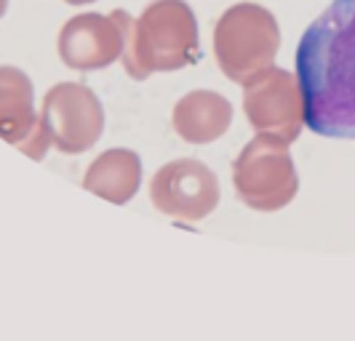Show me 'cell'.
Segmentation results:
<instances>
[{
  "label": "cell",
  "mask_w": 355,
  "mask_h": 341,
  "mask_svg": "<svg viewBox=\"0 0 355 341\" xmlns=\"http://www.w3.org/2000/svg\"><path fill=\"white\" fill-rule=\"evenodd\" d=\"M307 128L355 142V0H334L297 46Z\"/></svg>",
  "instance_id": "1"
},
{
  "label": "cell",
  "mask_w": 355,
  "mask_h": 341,
  "mask_svg": "<svg viewBox=\"0 0 355 341\" xmlns=\"http://www.w3.org/2000/svg\"><path fill=\"white\" fill-rule=\"evenodd\" d=\"M123 67L134 80L153 72L193 67L200 59V37L193 8L184 0H155L134 19L123 46Z\"/></svg>",
  "instance_id": "2"
},
{
  "label": "cell",
  "mask_w": 355,
  "mask_h": 341,
  "mask_svg": "<svg viewBox=\"0 0 355 341\" xmlns=\"http://www.w3.org/2000/svg\"><path fill=\"white\" fill-rule=\"evenodd\" d=\"M281 48V27L272 11L259 3H238L216 19L214 59L232 83L246 86L272 67Z\"/></svg>",
  "instance_id": "3"
},
{
  "label": "cell",
  "mask_w": 355,
  "mask_h": 341,
  "mask_svg": "<svg viewBox=\"0 0 355 341\" xmlns=\"http://www.w3.org/2000/svg\"><path fill=\"white\" fill-rule=\"evenodd\" d=\"M232 187L243 205L272 214L286 208L300 192V176L288 152V142L257 133L232 163Z\"/></svg>",
  "instance_id": "4"
},
{
  "label": "cell",
  "mask_w": 355,
  "mask_h": 341,
  "mask_svg": "<svg viewBox=\"0 0 355 341\" xmlns=\"http://www.w3.org/2000/svg\"><path fill=\"white\" fill-rule=\"evenodd\" d=\"M243 112L257 133L297 142L307 126L300 77L281 67H267L243 86Z\"/></svg>",
  "instance_id": "5"
},
{
  "label": "cell",
  "mask_w": 355,
  "mask_h": 341,
  "mask_svg": "<svg viewBox=\"0 0 355 341\" xmlns=\"http://www.w3.org/2000/svg\"><path fill=\"white\" fill-rule=\"evenodd\" d=\"M40 123L51 147L64 155L89 152L105 131L99 96L83 83H56L43 96Z\"/></svg>",
  "instance_id": "6"
},
{
  "label": "cell",
  "mask_w": 355,
  "mask_h": 341,
  "mask_svg": "<svg viewBox=\"0 0 355 341\" xmlns=\"http://www.w3.org/2000/svg\"><path fill=\"white\" fill-rule=\"evenodd\" d=\"M150 200L160 214L196 224L216 211L219 179L206 163L179 158L155 171L150 181Z\"/></svg>",
  "instance_id": "7"
},
{
  "label": "cell",
  "mask_w": 355,
  "mask_h": 341,
  "mask_svg": "<svg viewBox=\"0 0 355 341\" xmlns=\"http://www.w3.org/2000/svg\"><path fill=\"white\" fill-rule=\"evenodd\" d=\"M131 24L134 17L123 8L112 14H78L59 33V59L78 72L105 70L123 56Z\"/></svg>",
  "instance_id": "8"
},
{
  "label": "cell",
  "mask_w": 355,
  "mask_h": 341,
  "mask_svg": "<svg viewBox=\"0 0 355 341\" xmlns=\"http://www.w3.org/2000/svg\"><path fill=\"white\" fill-rule=\"evenodd\" d=\"M0 139L19 147L33 160H43L51 147L40 115H35L33 80L17 67H0Z\"/></svg>",
  "instance_id": "9"
},
{
  "label": "cell",
  "mask_w": 355,
  "mask_h": 341,
  "mask_svg": "<svg viewBox=\"0 0 355 341\" xmlns=\"http://www.w3.org/2000/svg\"><path fill=\"white\" fill-rule=\"evenodd\" d=\"M232 123V104L227 96L216 91H190L182 96L174 112L171 126L179 139L187 144H211L227 133Z\"/></svg>",
  "instance_id": "10"
},
{
  "label": "cell",
  "mask_w": 355,
  "mask_h": 341,
  "mask_svg": "<svg viewBox=\"0 0 355 341\" xmlns=\"http://www.w3.org/2000/svg\"><path fill=\"white\" fill-rule=\"evenodd\" d=\"M139 184H142V160L137 152L123 147L102 152L83 176V187L91 195L115 205H123L134 198L139 192Z\"/></svg>",
  "instance_id": "11"
},
{
  "label": "cell",
  "mask_w": 355,
  "mask_h": 341,
  "mask_svg": "<svg viewBox=\"0 0 355 341\" xmlns=\"http://www.w3.org/2000/svg\"><path fill=\"white\" fill-rule=\"evenodd\" d=\"M67 6H89V3H96V0H64Z\"/></svg>",
  "instance_id": "12"
},
{
  "label": "cell",
  "mask_w": 355,
  "mask_h": 341,
  "mask_svg": "<svg viewBox=\"0 0 355 341\" xmlns=\"http://www.w3.org/2000/svg\"><path fill=\"white\" fill-rule=\"evenodd\" d=\"M6 8H8V0H0V19L6 14Z\"/></svg>",
  "instance_id": "13"
}]
</instances>
